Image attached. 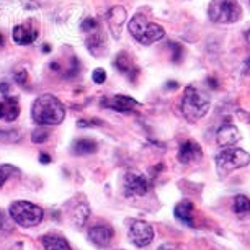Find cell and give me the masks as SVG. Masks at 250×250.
<instances>
[{"label":"cell","instance_id":"26","mask_svg":"<svg viewBox=\"0 0 250 250\" xmlns=\"http://www.w3.org/2000/svg\"><path fill=\"white\" fill-rule=\"evenodd\" d=\"M170 48H172V51H173V54H172L173 62L180 64V62H182V58H183V49H182V46L178 44V43H170Z\"/></svg>","mask_w":250,"mask_h":250},{"label":"cell","instance_id":"7","mask_svg":"<svg viewBox=\"0 0 250 250\" xmlns=\"http://www.w3.org/2000/svg\"><path fill=\"white\" fill-rule=\"evenodd\" d=\"M129 240L136 247H147L154 240V228L146 221H134L129 226Z\"/></svg>","mask_w":250,"mask_h":250},{"label":"cell","instance_id":"3","mask_svg":"<svg viewBox=\"0 0 250 250\" xmlns=\"http://www.w3.org/2000/svg\"><path fill=\"white\" fill-rule=\"evenodd\" d=\"M209 110V97L205 92L198 90L195 85L185 88L182 97V113L188 121L195 123L203 118Z\"/></svg>","mask_w":250,"mask_h":250},{"label":"cell","instance_id":"33","mask_svg":"<svg viewBox=\"0 0 250 250\" xmlns=\"http://www.w3.org/2000/svg\"><path fill=\"white\" fill-rule=\"evenodd\" d=\"M10 90V85L7 82H0V93H8Z\"/></svg>","mask_w":250,"mask_h":250},{"label":"cell","instance_id":"18","mask_svg":"<svg viewBox=\"0 0 250 250\" xmlns=\"http://www.w3.org/2000/svg\"><path fill=\"white\" fill-rule=\"evenodd\" d=\"M193 203L190 201H180L175 206V218L180 219L182 223H185L188 226H195L193 224Z\"/></svg>","mask_w":250,"mask_h":250},{"label":"cell","instance_id":"27","mask_svg":"<svg viewBox=\"0 0 250 250\" xmlns=\"http://www.w3.org/2000/svg\"><path fill=\"white\" fill-rule=\"evenodd\" d=\"M15 82L20 87H28V72L26 70H18L15 74Z\"/></svg>","mask_w":250,"mask_h":250},{"label":"cell","instance_id":"34","mask_svg":"<svg viewBox=\"0 0 250 250\" xmlns=\"http://www.w3.org/2000/svg\"><path fill=\"white\" fill-rule=\"evenodd\" d=\"M40 162L41 164H51V157L48 154H40Z\"/></svg>","mask_w":250,"mask_h":250},{"label":"cell","instance_id":"25","mask_svg":"<svg viewBox=\"0 0 250 250\" xmlns=\"http://www.w3.org/2000/svg\"><path fill=\"white\" fill-rule=\"evenodd\" d=\"M80 30L85 31V33H90V31H97L98 30V21L95 20V18L88 17L85 18L82 23H80Z\"/></svg>","mask_w":250,"mask_h":250},{"label":"cell","instance_id":"6","mask_svg":"<svg viewBox=\"0 0 250 250\" xmlns=\"http://www.w3.org/2000/svg\"><path fill=\"white\" fill-rule=\"evenodd\" d=\"M250 164V154L242 149H226L216 157V168L219 177H226L237 168H242Z\"/></svg>","mask_w":250,"mask_h":250},{"label":"cell","instance_id":"16","mask_svg":"<svg viewBox=\"0 0 250 250\" xmlns=\"http://www.w3.org/2000/svg\"><path fill=\"white\" fill-rule=\"evenodd\" d=\"M115 67L120 70V72L126 74L129 77L131 82H134L136 77H138V67L133 64V61L129 59V56L126 53H120L115 59Z\"/></svg>","mask_w":250,"mask_h":250},{"label":"cell","instance_id":"10","mask_svg":"<svg viewBox=\"0 0 250 250\" xmlns=\"http://www.w3.org/2000/svg\"><path fill=\"white\" fill-rule=\"evenodd\" d=\"M113 237H115V230L108 224L93 226V228H90V230H88V240L100 249L108 247V245L111 244Z\"/></svg>","mask_w":250,"mask_h":250},{"label":"cell","instance_id":"38","mask_svg":"<svg viewBox=\"0 0 250 250\" xmlns=\"http://www.w3.org/2000/svg\"><path fill=\"white\" fill-rule=\"evenodd\" d=\"M208 82H209V85H211V87H218V82H216V80H213V79H209Z\"/></svg>","mask_w":250,"mask_h":250},{"label":"cell","instance_id":"5","mask_svg":"<svg viewBox=\"0 0 250 250\" xmlns=\"http://www.w3.org/2000/svg\"><path fill=\"white\" fill-rule=\"evenodd\" d=\"M242 8L237 0H211L208 7V17L216 25H229L240 20Z\"/></svg>","mask_w":250,"mask_h":250},{"label":"cell","instance_id":"12","mask_svg":"<svg viewBox=\"0 0 250 250\" xmlns=\"http://www.w3.org/2000/svg\"><path fill=\"white\" fill-rule=\"evenodd\" d=\"M13 41L18 46H28L33 44L38 38V30L36 26H33L31 23H25V25H17L13 28Z\"/></svg>","mask_w":250,"mask_h":250},{"label":"cell","instance_id":"39","mask_svg":"<svg viewBox=\"0 0 250 250\" xmlns=\"http://www.w3.org/2000/svg\"><path fill=\"white\" fill-rule=\"evenodd\" d=\"M3 43H5V36H3L2 33H0V48L3 46Z\"/></svg>","mask_w":250,"mask_h":250},{"label":"cell","instance_id":"37","mask_svg":"<svg viewBox=\"0 0 250 250\" xmlns=\"http://www.w3.org/2000/svg\"><path fill=\"white\" fill-rule=\"evenodd\" d=\"M43 51H44V53H51V46L49 44H43Z\"/></svg>","mask_w":250,"mask_h":250},{"label":"cell","instance_id":"1","mask_svg":"<svg viewBox=\"0 0 250 250\" xmlns=\"http://www.w3.org/2000/svg\"><path fill=\"white\" fill-rule=\"evenodd\" d=\"M31 118L40 126L61 125L65 118V108L59 98L51 93L40 95L31 106Z\"/></svg>","mask_w":250,"mask_h":250},{"label":"cell","instance_id":"21","mask_svg":"<svg viewBox=\"0 0 250 250\" xmlns=\"http://www.w3.org/2000/svg\"><path fill=\"white\" fill-rule=\"evenodd\" d=\"M88 216H90V208H88L87 201H80L72 211V219H74L75 226H77V228L83 226L85 221L88 219Z\"/></svg>","mask_w":250,"mask_h":250},{"label":"cell","instance_id":"4","mask_svg":"<svg viewBox=\"0 0 250 250\" xmlns=\"http://www.w3.org/2000/svg\"><path fill=\"white\" fill-rule=\"evenodd\" d=\"M8 214L21 228H35L43 221L44 211L31 201H13L8 208Z\"/></svg>","mask_w":250,"mask_h":250},{"label":"cell","instance_id":"40","mask_svg":"<svg viewBox=\"0 0 250 250\" xmlns=\"http://www.w3.org/2000/svg\"><path fill=\"white\" fill-rule=\"evenodd\" d=\"M249 2H250V0H249Z\"/></svg>","mask_w":250,"mask_h":250},{"label":"cell","instance_id":"35","mask_svg":"<svg viewBox=\"0 0 250 250\" xmlns=\"http://www.w3.org/2000/svg\"><path fill=\"white\" fill-rule=\"evenodd\" d=\"M157 250H177V247L172 244H164V245H160Z\"/></svg>","mask_w":250,"mask_h":250},{"label":"cell","instance_id":"28","mask_svg":"<svg viewBox=\"0 0 250 250\" xmlns=\"http://www.w3.org/2000/svg\"><path fill=\"white\" fill-rule=\"evenodd\" d=\"M103 123L100 120H79L77 121V128H90V126H102Z\"/></svg>","mask_w":250,"mask_h":250},{"label":"cell","instance_id":"8","mask_svg":"<svg viewBox=\"0 0 250 250\" xmlns=\"http://www.w3.org/2000/svg\"><path fill=\"white\" fill-rule=\"evenodd\" d=\"M149 180L141 173H128L125 178V183H123V191L128 198L146 196L149 193Z\"/></svg>","mask_w":250,"mask_h":250},{"label":"cell","instance_id":"23","mask_svg":"<svg viewBox=\"0 0 250 250\" xmlns=\"http://www.w3.org/2000/svg\"><path fill=\"white\" fill-rule=\"evenodd\" d=\"M234 211L239 216H245L250 213V200L244 195H237L234 198Z\"/></svg>","mask_w":250,"mask_h":250},{"label":"cell","instance_id":"11","mask_svg":"<svg viewBox=\"0 0 250 250\" xmlns=\"http://www.w3.org/2000/svg\"><path fill=\"white\" fill-rule=\"evenodd\" d=\"M203 155L201 146L196 143V141H185V143L180 144V149H178V162L183 165L193 164L196 160H200Z\"/></svg>","mask_w":250,"mask_h":250},{"label":"cell","instance_id":"32","mask_svg":"<svg viewBox=\"0 0 250 250\" xmlns=\"http://www.w3.org/2000/svg\"><path fill=\"white\" fill-rule=\"evenodd\" d=\"M0 230H12V226H8V221L2 211H0Z\"/></svg>","mask_w":250,"mask_h":250},{"label":"cell","instance_id":"31","mask_svg":"<svg viewBox=\"0 0 250 250\" xmlns=\"http://www.w3.org/2000/svg\"><path fill=\"white\" fill-rule=\"evenodd\" d=\"M20 3L23 5V8H26V10H36V8L40 7L36 0H20Z\"/></svg>","mask_w":250,"mask_h":250},{"label":"cell","instance_id":"30","mask_svg":"<svg viewBox=\"0 0 250 250\" xmlns=\"http://www.w3.org/2000/svg\"><path fill=\"white\" fill-rule=\"evenodd\" d=\"M79 69H80V67H79V61H77V58H72V69L69 67V72L65 74V77H70V79L75 77V75L79 74Z\"/></svg>","mask_w":250,"mask_h":250},{"label":"cell","instance_id":"13","mask_svg":"<svg viewBox=\"0 0 250 250\" xmlns=\"http://www.w3.org/2000/svg\"><path fill=\"white\" fill-rule=\"evenodd\" d=\"M126 17H128V13H126V8H123L120 5H116V7H113V8L108 10L106 21H108V26H110L111 35L115 36V38H120L123 23L126 21Z\"/></svg>","mask_w":250,"mask_h":250},{"label":"cell","instance_id":"24","mask_svg":"<svg viewBox=\"0 0 250 250\" xmlns=\"http://www.w3.org/2000/svg\"><path fill=\"white\" fill-rule=\"evenodd\" d=\"M48 138H49V131H46L44 128H38V129H35L31 133V141H33V143H36V144L44 143Z\"/></svg>","mask_w":250,"mask_h":250},{"label":"cell","instance_id":"20","mask_svg":"<svg viewBox=\"0 0 250 250\" xmlns=\"http://www.w3.org/2000/svg\"><path fill=\"white\" fill-rule=\"evenodd\" d=\"M98 146L95 141L92 139H77L72 146V152L75 155H88V154H93L97 152Z\"/></svg>","mask_w":250,"mask_h":250},{"label":"cell","instance_id":"15","mask_svg":"<svg viewBox=\"0 0 250 250\" xmlns=\"http://www.w3.org/2000/svg\"><path fill=\"white\" fill-rule=\"evenodd\" d=\"M20 115V105H18V98L7 97L5 100L0 102V120L3 121H15Z\"/></svg>","mask_w":250,"mask_h":250},{"label":"cell","instance_id":"19","mask_svg":"<svg viewBox=\"0 0 250 250\" xmlns=\"http://www.w3.org/2000/svg\"><path fill=\"white\" fill-rule=\"evenodd\" d=\"M85 46L87 49L90 51L93 56L100 54L103 49H105V36L102 35L100 31H95L93 35H88L87 40H85Z\"/></svg>","mask_w":250,"mask_h":250},{"label":"cell","instance_id":"22","mask_svg":"<svg viewBox=\"0 0 250 250\" xmlns=\"http://www.w3.org/2000/svg\"><path fill=\"white\" fill-rule=\"evenodd\" d=\"M15 177H20V168H17L15 165H10V164L0 165V188L5 185L10 178H15Z\"/></svg>","mask_w":250,"mask_h":250},{"label":"cell","instance_id":"2","mask_svg":"<svg viewBox=\"0 0 250 250\" xmlns=\"http://www.w3.org/2000/svg\"><path fill=\"white\" fill-rule=\"evenodd\" d=\"M128 30L131 33V36L143 46H150L154 43H157L159 40H162L165 36L164 28L147 20V17L143 13H136V15L129 20Z\"/></svg>","mask_w":250,"mask_h":250},{"label":"cell","instance_id":"9","mask_svg":"<svg viewBox=\"0 0 250 250\" xmlns=\"http://www.w3.org/2000/svg\"><path fill=\"white\" fill-rule=\"evenodd\" d=\"M100 103L103 108H110V110H115L120 113H131L139 106V102H136L134 98L126 97V95L103 97Z\"/></svg>","mask_w":250,"mask_h":250},{"label":"cell","instance_id":"36","mask_svg":"<svg viewBox=\"0 0 250 250\" xmlns=\"http://www.w3.org/2000/svg\"><path fill=\"white\" fill-rule=\"evenodd\" d=\"M167 87H168V88H177V87H178V83H177V82H168V83H167Z\"/></svg>","mask_w":250,"mask_h":250},{"label":"cell","instance_id":"17","mask_svg":"<svg viewBox=\"0 0 250 250\" xmlns=\"http://www.w3.org/2000/svg\"><path fill=\"white\" fill-rule=\"evenodd\" d=\"M41 244L44 245V250H74L62 235H56V234L44 235L41 239Z\"/></svg>","mask_w":250,"mask_h":250},{"label":"cell","instance_id":"29","mask_svg":"<svg viewBox=\"0 0 250 250\" xmlns=\"http://www.w3.org/2000/svg\"><path fill=\"white\" fill-rule=\"evenodd\" d=\"M93 82L95 83H98V85H100V83H103L106 80V72L103 69H97V70H93Z\"/></svg>","mask_w":250,"mask_h":250},{"label":"cell","instance_id":"14","mask_svg":"<svg viewBox=\"0 0 250 250\" xmlns=\"http://www.w3.org/2000/svg\"><path fill=\"white\" fill-rule=\"evenodd\" d=\"M239 139H240V133L232 123H224L218 129V133H216V141H218L221 147H229V146L239 143Z\"/></svg>","mask_w":250,"mask_h":250}]
</instances>
